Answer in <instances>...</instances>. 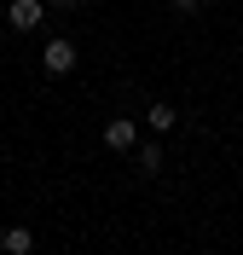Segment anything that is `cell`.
<instances>
[{
	"label": "cell",
	"instance_id": "obj_1",
	"mask_svg": "<svg viewBox=\"0 0 243 255\" xmlns=\"http://www.w3.org/2000/svg\"><path fill=\"white\" fill-rule=\"evenodd\" d=\"M47 0H12V6H6V23H12L17 35H29V29H41V23H47Z\"/></svg>",
	"mask_w": 243,
	"mask_h": 255
},
{
	"label": "cell",
	"instance_id": "obj_2",
	"mask_svg": "<svg viewBox=\"0 0 243 255\" xmlns=\"http://www.w3.org/2000/svg\"><path fill=\"white\" fill-rule=\"evenodd\" d=\"M41 70H47V76H70V70H76V41H70V35H52L47 52H41Z\"/></svg>",
	"mask_w": 243,
	"mask_h": 255
},
{
	"label": "cell",
	"instance_id": "obj_3",
	"mask_svg": "<svg viewBox=\"0 0 243 255\" xmlns=\"http://www.w3.org/2000/svg\"><path fill=\"white\" fill-rule=\"evenodd\" d=\"M104 145H110V151H133V145H139V122H133V116H110V122H104Z\"/></svg>",
	"mask_w": 243,
	"mask_h": 255
},
{
	"label": "cell",
	"instance_id": "obj_4",
	"mask_svg": "<svg viewBox=\"0 0 243 255\" xmlns=\"http://www.w3.org/2000/svg\"><path fill=\"white\" fill-rule=\"evenodd\" d=\"M29 250H35L29 226H6V232H0V255H29Z\"/></svg>",
	"mask_w": 243,
	"mask_h": 255
},
{
	"label": "cell",
	"instance_id": "obj_5",
	"mask_svg": "<svg viewBox=\"0 0 243 255\" xmlns=\"http://www.w3.org/2000/svg\"><path fill=\"white\" fill-rule=\"evenodd\" d=\"M174 122H179V111H174V105H151V111H145V128H151V133H168Z\"/></svg>",
	"mask_w": 243,
	"mask_h": 255
},
{
	"label": "cell",
	"instance_id": "obj_6",
	"mask_svg": "<svg viewBox=\"0 0 243 255\" xmlns=\"http://www.w3.org/2000/svg\"><path fill=\"white\" fill-rule=\"evenodd\" d=\"M133 162L139 174H162V145H133Z\"/></svg>",
	"mask_w": 243,
	"mask_h": 255
},
{
	"label": "cell",
	"instance_id": "obj_7",
	"mask_svg": "<svg viewBox=\"0 0 243 255\" xmlns=\"http://www.w3.org/2000/svg\"><path fill=\"white\" fill-rule=\"evenodd\" d=\"M47 6H52V12H76L81 0H47Z\"/></svg>",
	"mask_w": 243,
	"mask_h": 255
},
{
	"label": "cell",
	"instance_id": "obj_8",
	"mask_svg": "<svg viewBox=\"0 0 243 255\" xmlns=\"http://www.w3.org/2000/svg\"><path fill=\"white\" fill-rule=\"evenodd\" d=\"M174 12H197V0H174Z\"/></svg>",
	"mask_w": 243,
	"mask_h": 255
},
{
	"label": "cell",
	"instance_id": "obj_9",
	"mask_svg": "<svg viewBox=\"0 0 243 255\" xmlns=\"http://www.w3.org/2000/svg\"><path fill=\"white\" fill-rule=\"evenodd\" d=\"M197 6H214V0H197Z\"/></svg>",
	"mask_w": 243,
	"mask_h": 255
}]
</instances>
